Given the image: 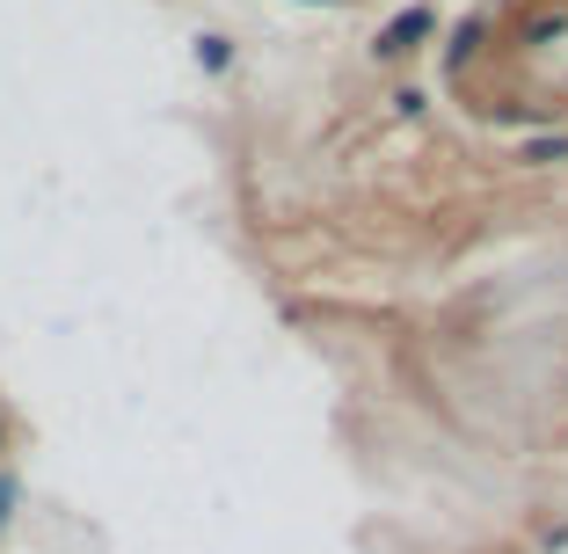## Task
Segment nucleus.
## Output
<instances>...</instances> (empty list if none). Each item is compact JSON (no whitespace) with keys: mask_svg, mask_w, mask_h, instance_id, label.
Returning a JSON list of instances; mask_svg holds the SVG:
<instances>
[{"mask_svg":"<svg viewBox=\"0 0 568 554\" xmlns=\"http://www.w3.org/2000/svg\"><path fill=\"white\" fill-rule=\"evenodd\" d=\"M430 30H437V8H430V0H408L402 16L379 30V44H372V51H379V59H402V51H416Z\"/></svg>","mask_w":568,"mask_h":554,"instance_id":"1","label":"nucleus"},{"mask_svg":"<svg viewBox=\"0 0 568 554\" xmlns=\"http://www.w3.org/2000/svg\"><path fill=\"white\" fill-rule=\"evenodd\" d=\"M197 59H204V73H219L234 51H226V37H197Z\"/></svg>","mask_w":568,"mask_h":554,"instance_id":"2","label":"nucleus"},{"mask_svg":"<svg viewBox=\"0 0 568 554\" xmlns=\"http://www.w3.org/2000/svg\"><path fill=\"white\" fill-rule=\"evenodd\" d=\"M8 511H16V482L0 474V525H8Z\"/></svg>","mask_w":568,"mask_h":554,"instance_id":"3","label":"nucleus"}]
</instances>
